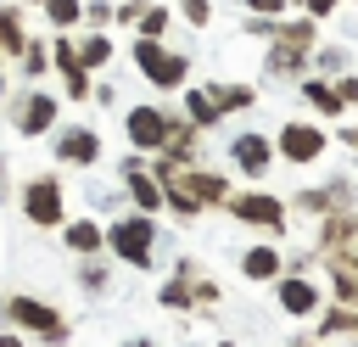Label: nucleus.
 I'll return each instance as SVG.
<instances>
[{
	"instance_id": "nucleus-1",
	"label": "nucleus",
	"mask_w": 358,
	"mask_h": 347,
	"mask_svg": "<svg viewBox=\"0 0 358 347\" xmlns=\"http://www.w3.org/2000/svg\"><path fill=\"white\" fill-rule=\"evenodd\" d=\"M106 246H112L117 263H129V269H151V263H157V213L112 218V224H106Z\"/></svg>"
},
{
	"instance_id": "nucleus-2",
	"label": "nucleus",
	"mask_w": 358,
	"mask_h": 347,
	"mask_svg": "<svg viewBox=\"0 0 358 347\" xmlns=\"http://www.w3.org/2000/svg\"><path fill=\"white\" fill-rule=\"evenodd\" d=\"M6 325L22 330V336H34V341H45V347H67V336H73V325L62 319V308H50L39 297H6Z\"/></svg>"
},
{
	"instance_id": "nucleus-3",
	"label": "nucleus",
	"mask_w": 358,
	"mask_h": 347,
	"mask_svg": "<svg viewBox=\"0 0 358 347\" xmlns=\"http://www.w3.org/2000/svg\"><path fill=\"white\" fill-rule=\"evenodd\" d=\"M22 218L34 229H62L67 224V185L56 174H34L22 185Z\"/></svg>"
},
{
	"instance_id": "nucleus-4",
	"label": "nucleus",
	"mask_w": 358,
	"mask_h": 347,
	"mask_svg": "<svg viewBox=\"0 0 358 347\" xmlns=\"http://www.w3.org/2000/svg\"><path fill=\"white\" fill-rule=\"evenodd\" d=\"M224 207H229L246 229H263V235H285V224H291V207H285L280 196H268V190H235Z\"/></svg>"
},
{
	"instance_id": "nucleus-5",
	"label": "nucleus",
	"mask_w": 358,
	"mask_h": 347,
	"mask_svg": "<svg viewBox=\"0 0 358 347\" xmlns=\"http://www.w3.org/2000/svg\"><path fill=\"white\" fill-rule=\"evenodd\" d=\"M134 62H140V73H145L157 90H179V84L190 78V56L162 50L157 39H140V45H134Z\"/></svg>"
},
{
	"instance_id": "nucleus-6",
	"label": "nucleus",
	"mask_w": 358,
	"mask_h": 347,
	"mask_svg": "<svg viewBox=\"0 0 358 347\" xmlns=\"http://www.w3.org/2000/svg\"><path fill=\"white\" fill-rule=\"evenodd\" d=\"M123 134H129V146H134V151L157 157V151H162V140H168V112H162L157 101H145V106H129V118H123Z\"/></svg>"
},
{
	"instance_id": "nucleus-7",
	"label": "nucleus",
	"mask_w": 358,
	"mask_h": 347,
	"mask_svg": "<svg viewBox=\"0 0 358 347\" xmlns=\"http://www.w3.org/2000/svg\"><path fill=\"white\" fill-rule=\"evenodd\" d=\"M324 146H330V140H324V129H319V123H285V129L274 134V151H280L291 168L319 162V157H324Z\"/></svg>"
},
{
	"instance_id": "nucleus-8",
	"label": "nucleus",
	"mask_w": 358,
	"mask_h": 347,
	"mask_svg": "<svg viewBox=\"0 0 358 347\" xmlns=\"http://www.w3.org/2000/svg\"><path fill=\"white\" fill-rule=\"evenodd\" d=\"M56 162H67V168H90V162H101V134H95L90 123L62 129V134H56Z\"/></svg>"
},
{
	"instance_id": "nucleus-9",
	"label": "nucleus",
	"mask_w": 358,
	"mask_h": 347,
	"mask_svg": "<svg viewBox=\"0 0 358 347\" xmlns=\"http://www.w3.org/2000/svg\"><path fill=\"white\" fill-rule=\"evenodd\" d=\"M274 297H280V308H285L291 319H308V313H319V285H313L308 274H296V269H285V274L274 280Z\"/></svg>"
},
{
	"instance_id": "nucleus-10",
	"label": "nucleus",
	"mask_w": 358,
	"mask_h": 347,
	"mask_svg": "<svg viewBox=\"0 0 358 347\" xmlns=\"http://www.w3.org/2000/svg\"><path fill=\"white\" fill-rule=\"evenodd\" d=\"M11 123H17V134L22 140H34V134H50V123H56V101L50 95H22L17 106H11Z\"/></svg>"
},
{
	"instance_id": "nucleus-11",
	"label": "nucleus",
	"mask_w": 358,
	"mask_h": 347,
	"mask_svg": "<svg viewBox=\"0 0 358 347\" xmlns=\"http://www.w3.org/2000/svg\"><path fill=\"white\" fill-rule=\"evenodd\" d=\"M229 157H235V168H241V174L263 179V174H268V162H274V146H268L263 134H252V129H246V134H235V140H229Z\"/></svg>"
},
{
	"instance_id": "nucleus-12",
	"label": "nucleus",
	"mask_w": 358,
	"mask_h": 347,
	"mask_svg": "<svg viewBox=\"0 0 358 347\" xmlns=\"http://www.w3.org/2000/svg\"><path fill=\"white\" fill-rule=\"evenodd\" d=\"M241 274H246V280H280V274H285V252H280L274 241H257V246L241 252Z\"/></svg>"
},
{
	"instance_id": "nucleus-13",
	"label": "nucleus",
	"mask_w": 358,
	"mask_h": 347,
	"mask_svg": "<svg viewBox=\"0 0 358 347\" xmlns=\"http://www.w3.org/2000/svg\"><path fill=\"white\" fill-rule=\"evenodd\" d=\"M62 241H67V252H78V257H95V252L106 246V224H95V218H67Z\"/></svg>"
},
{
	"instance_id": "nucleus-14",
	"label": "nucleus",
	"mask_w": 358,
	"mask_h": 347,
	"mask_svg": "<svg viewBox=\"0 0 358 347\" xmlns=\"http://www.w3.org/2000/svg\"><path fill=\"white\" fill-rule=\"evenodd\" d=\"M302 95H308V106H313L319 118H341V112H347V101H341V95H336V84H324V78H308V84H302Z\"/></svg>"
},
{
	"instance_id": "nucleus-15",
	"label": "nucleus",
	"mask_w": 358,
	"mask_h": 347,
	"mask_svg": "<svg viewBox=\"0 0 358 347\" xmlns=\"http://www.w3.org/2000/svg\"><path fill=\"white\" fill-rule=\"evenodd\" d=\"M185 118H190V123H201V129H213V123L224 118L218 90H190V95H185Z\"/></svg>"
},
{
	"instance_id": "nucleus-16",
	"label": "nucleus",
	"mask_w": 358,
	"mask_h": 347,
	"mask_svg": "<svg viewBox=\"0 0 358 347\" xmlns=\"http://www.w3.org/2000/svg\"><path fill=\"white\" fill-rule=\"evenodd\" d=\"M319 336H358V308L352 302H330L319 319Z\"/></svg>"
},
{
	"instance_id": "nucleus-17",
	"label": "nucleus",
	"mask_w": 358,
	"mask_h": 347,
	"mask_svg": "<svg viewBox=\"0 0 358 347\" xmlns=\"http://www.w3.org/2000/svg\"><path fill=\"white\" fill-rule=\"evenodd\" d=\"M106 285H112V274H106V263H101V252H95V257H84V263H78V291H90V297H101Z\"/></svg>"
},
{
	"instance_id": "nucleus-18",
	"label": "nucleus",
	"mask_w": 358,
	"mask_h": 347,
	"mask_svg": "<svg viewBox=\"0 0 358 347\" xmlns=\"http://www.w3.org/2000/svg\"><path fill=\"white\" fill-rule=\"evenodd\" d=\"M78 62H84V67H106V62H112V39H106V34H90V39L78 45Z\"/></svg>"
},
{
	"instance_id": "nucleus-19",
	"label": "nucleus",
	"mask_w": 358,
	"mask_h": 347,
	"mask_svg": "<svg viewBox=\"0 0 358 347\" xmlns=\"http://www.w3.org/2000/svg\"><path fill=\"white\" fill-rule=\"evenodd\" d=\"M0 45H6L11 56H22V50H28V45H22V28H17V17H11V11H0Z\"/></svg>"
},
{
	"instance_id": "nucleus-20",
	"label": "nucleus",
	"mask_w": 358,
	"mask_h": 347,
	"mask_svg": "<svg viewBox=\"0 0 358 347\" xmlns=\"http://www.w3.org/2000/svg\"><path fill=\"white\" fill-rule=\"evenodd\" d=\"M45 11H50L56 28H73L78 22V0H45Z\"/></svg>"
},
{
	"instance_id": "nucleus-21",
	"label": "nucleus",
	"mask_w": 358,
	"mask_h": 347,
	"mask_svg": "<svg viewBox=\"0 0 358 347\" xmlns=\"http://www.w3.org/2000/svg\"><path fill=\"white\" fill-rule=\"evenodd\" d=\"M162 28H168V11H140V34L145 39H162Z\"/></svg>"
},
{
	"instance_id": "nucleus-22",
	"label": "nucleus",
	"mask_w": 358,
	"mask_h": 347,
	"mask_svg": "<svg viewBox=\"0 0 358 347\" xmlns=\"http://www.w3.org/2000/svg\"><path fill=\"white\" fill-rule=\"evenodd\" d=\"M22 73H28V78H39V73H45V50H39V45H28V50H22Z\"/></svg>"
},
{
	"instance_id": "nucleus-23",
	"label": "nucleus",
	"mask_w": 358,
	"mask_h": 347,
	"mask_svg": "<svg viewBox=\"0 0 358 347\" xmlns=\"http://www.w3.org/2000/svg\"><path fill=\"white\" fill-rule=\"evenodd\" d=\"M179 6H185V22H196V28L213 17V6H207V0H179Z\"/></svg>"
},
{
	"instance_id": "nucleus-24",
	"label": "nucleus",
	"mask_w": 358,
	"mask_h": 347,
	"mask_svg": "<svg viewBox=\"0 0 358 347\" xmlns=\"http://www.w3.org/2000/svg\"><path fill=\"white\" fill-rule=\"evenodd\" d=\"M341 62H347L341 50H319V73H341Z\"/></svg>"
},
{
	"instance_id": "nucleus-25",
	"label": "nucleus",
	"mask_w": 358,
	"mask_h": 347,
	"mask_svg": "<svg viewBox=\"0 0 358 347\" xmlns=\"http://www.w3.org/2000/svg\"><path fill=\"white\" fill-rule=\"evenodd\" d=\"M336 95H341L347 106H358V78H336Z\"/></svg>"
},
{
	"instance_id": "nucleus-26",
	"label": "nucleus",
	"mask_w": 358,
	"mask_h": 347,
	"mask_svg": "<svg viewBox=\"0 0 358 347\" xmlns=\"http://www.w3.org/2000/svg\"><path fill=\"white\" fill-rule=\"evenodd\" d=\"M257 17H274V11H285V0H246Z\"/></svg>"
},
{
	"instance_id": "nucleus-27",
	"label": "nucleus",
	"mask_w": 358,
	"mask_h": 347,
	"mask_svg": "<svg viewBox=\"0 0 358 347\" xmlns=\"http://www.w3.org/2000/svg\"><path fill=\"white\" fill-rule=\"evenodd\" d=\"M324 263H341V269H352V274H358V246H347V252H336V257H324Z\"/></svg>"
},
{
	"instance_id": "nucleus-28",
	"label": "nucleus",
	"mask_w": 358,
	"mask_h": 347,
	"mask_svg": "<svg viewBox=\"0 0 358 347\" xmlns=\"http://www.w3.org/2000/svg\"><path fill=\"white\" fill-rule=\"evenodd\" d=\"M0 347H28V336H22V330H11V325H6V330H0Z\"/></svg>"
},
{
	"instance_id": "nucleus-29",
	"label": "nucleus",
	"mask_w": 358,
	"mask_h": 347,
	"mask_svg": "<svg viewBox=\"0 0 358 347\" xmlns=\"http://www.w3.org/2000/svg\"><path fill=\"white\" fill-rule=\"evenodd\" d=\"M308 11H313V17H330V11H336V0H308Z\"/></svg>"
},
{
	"instance_id": "nucleus-30",
	"label": "nucleus",
	"mask_w": 358,
	"mask_h": 347,
	"mask_svg": "<svg viewBox=\"0 0 358 347\" xmlns=\"http://www.w3.org/2000/svg\"><path fill=\"white\" fill-rule=\"evenodd\" d=\"M123 347H151V341H123Z\"/></svg>"
},
{
	"instance_id": "nucleus-31",
	"label": "nucleus",
	"mask_w": 358,
	"mask_h": 347,
	"mask_svg": "<svg viewBox=\"0 0 358 347\" xmlns=\"http://www.w3.org/2000/svg\"><path fill=\"white\" fill-rule=\"evenodd\" d=\"M0 201H6V190H0Z\"/></svg>"
},
{
	"instance_id": "nucleus-32",
	"label": "nucleus",
	"mask_w": 358,
	"mask_h": 347,
	"mask_svg": "<svg viewBox=\"0 0 358 347\" xmlns=\"http://www.w3.org/2000/svg\"><path fill=\"white\" fill-rule=\"evenodd\" d=\"M0 95H6V84H0Z\"/></svg>"
}]
</instances>
